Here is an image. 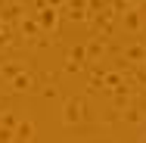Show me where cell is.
Returning a JSON list of instances; mask_svg holds the SVG:
<instances>
[{
	"mask_svg": "<svg viewBox=\"0 0 146 143\" xmlns=\"http://www.w3.org/2000/svg\"><path fill=\"white\" fill-rule=\"evenodd\" d=\"M131 3H146V0H131Z\"/></svg>",
	"mask_w": 146,
	"mask_h": 143,
	"instance_id": "obj_1",
	"label": "cell"
}]
</instances>
